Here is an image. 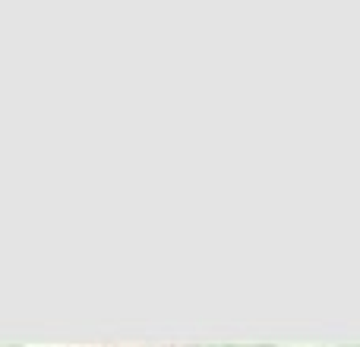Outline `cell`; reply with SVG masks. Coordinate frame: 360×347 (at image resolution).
<instances>
[]
</instances>
